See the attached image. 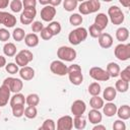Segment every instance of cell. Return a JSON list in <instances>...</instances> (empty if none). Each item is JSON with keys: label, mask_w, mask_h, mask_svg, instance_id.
<instances>
[{"label": "cell", "mask_w": 130, "mask_h": 130, "mask_svg": "<svg viewBox=\"0 0 130 130\" xmlns=\"http://www.w3.org/2000/svg\"><path fill=\"white\" fill-rule=\"evenodd\" d=\"M88 36L87 29L84 27H76L75 29L71 30L68 35V41L71 45L73 46H77L80 43H82L83 41L86 40Z\"/></svg>", "instance_id": "obj_1"}, {"label": "cell", "mask_w": 130, "mask_h": 130, "mask_svg": "<svg viewBox=\"0 0 130 130\" xmlns=\"http://www.w3.org/2000/svg\"><path fill=\"white\" fill-rule=\"evenodd\" d=\"M77 53L76 51L67 46H61L57 50V57L60 59V61H66V62H72L76 59Z\"/></svg>", "instance_id": "obj_2"}, {"label": "cell", "mask_w": 130, "mask_h": 130, "mask_svg": "<svg viewBox=\"0 0 130 130\" xmlns=\"http://www.w3.org/2000/svg\"><path fill=\"white\" fill-rule=\"evenodd\" d=\"M108 18H110V20L113 24L120 25L123 23L125 16H124V13L121 8H119L116 5H113L108 9Z\"/></svg>", "instance_id": "obj_3"}, {"label": "cell", "mask_w": 130, "mask_h": 130, "mask_svg": "<svg viewBox=\"0 0 130 130\" xmlns=\"http://www.w3.org/2000/svg\"><path fill=\"white\" fill-rule=\"evenodd\" d=\"M34 59V55L29 50H20L15 55V63L18 67H25Z\"/></svg>", "instance_id": "obj_4"}, {"label": "cell", "mask_w": 130, "mask_h": 130, "mask_svg": "<svg viewBox=\"0 0 130 130\" xmlns=\"http://www.w3.org/2000/svg\"><path fill=\"white\" fill-rule=\"evenodd\" d=\"M115 57L120 61H127L130 58V44H119L114 49Z\"/></svg>", "instance_id": "obj_5"}, {"label": "cell", "mask_w": 130, "mask_h": 130, "mask_svg": "<svg viewBox=\"0 0 130 130\" xmlns=\"http://www.w3.org/2000/svg\"><path fill=\"white\" fill-rule=\"evenodd\" d=\"M3 84L7 85L8 88L10 89L11 92L18 93L23 87V82L20 78H15V77H6L3 81Z\"/></svg>", "instance_id": "obj_6"}, {"label": "cell", "mask_w": 130, "mask_h": 130, "mask_svg": "<svg viewBox=\"0 0 130 130\" xmlns=\"http://www.w3.org/2000/svg\"><path fill=\"white\" fill-rule=\"evenodd\" d=\"M89 76L95 81H108L110 79L108 72L105 69L101 67H96V66L91 67L89 69Z\"/></svg>", "instance_id": "obj_7"}, {"label": "cell", "mask_w": 130, "mask_h": 130, "mask_svg": "<svg viewBox=\"0 0 130 130\" xmlns=\"http://www.w3.org/2000/svg\"><path fill=\"white\" fill-rule=\"evenodd\" d=\"M36 15H37L36 7L23 8V10L20 14V22L22 24H31L34 22Z\"/></svg>", "instance_id": "obj_8"}, {"label": "cell", "mask_w": 130, "mask_h": 130, "mask_svg": "<svg viewBox=\"0 0 130 130\" xmlns=\"http://www.w3.org/2000/svg\"><path fill=\"white\" fill-rule=\"evenodd\" d=\"M50 70L52 73L59 76H64L67 74V66L63 61L60 60H54L50 64Z\"/></svg>", "instance_id": "obj_9"}, {"label": "cell", "mask_w": 130, "mask_h": 130, "mask_svg": "<svg viewBox=\"0 0 130 130\" xmlns=\"http://www.w3.org/2000/svg\"><path fill=\"white\" fill-rule=\"evenodd\" d=\"M73 127V119L71 116H62L57 120L56 130H71Z\"/></svg>", "instance_id": "obj_10"}, {"label": "cell", "mask_w": 130, "mask_h": 130, "mask_svg": "<svg viewBox=\"0 0 130 130\" xmlns=\"http://www.w3.org/2000/svg\"><path fill=\"white\" fill-rule=\"evenodd\" d=\"M0 24H3L6 27H13L16 24V17L5 11H0Z\"/></svg>", "instance_id": "obj_11"}, {"label": "cell", "mask_w": 130, "mask_h": 130, "mask_svg": "<svg viewBox=\"0 0 130 130\" xmlns=\"http://www.w3.org/2000/svg\"><path fill=\"white\" fill-rule=\"evenodd\" d=\"M56 13H57V10L55 7H53L51 5H47V6H44L41 10V18L44 21L51 22L53 20V18L55 17Z\"/></svg>", "instance_id": "obj_12"}, {"label": "cell", "mask_w": 130, "mask_h": 130, "mask_svg": "<svg viewBox=\"0 0 130 130\" xmlns=\"http://www.w3.org/2000/svg\"><path fill=\"white\" fill-rule=\"evenodd\" d=\"M70 110L74 116H82L86 111V104L82 100H76L72 103Z\"/></svg>", "instance_id": "obj_13"}, {"label": "cell", "mask_w": 130, "mask_h": 130, "mask_svg": "<svg viewBox=\"0 0 130 130\" xmlns=\"http://www.w3.org/2000/svg\"><path fill=\"white\" fill-rule=\"evenodd\" d=\"M109 23V18L108 15H106L105 13H98V15L94 17V25L100 29V30H104Z\"/></svg>", "instance_id": "obj_14"}, {"label": "cell", "mask_w": 130, "mask_h": 130, "mask_svg": "<svg viewBox=\"0 0 130 130\" xmlns=\"http://www.w3.org/2000/svg\"><path fill=\"white\" fill-rule=\"evenodd\" d=\"M98 41H99V45L103 49H109L113 45V38L108 32H102L101 36L98 38Z\"/></svg>", "instance_id": "obj_15"}, {"label": "cell", "mask_w": 130, "mask_h": 130, "mask_svg": "<svg viewBox=\"0 0 130 130\" xmlns=\"http://www.w3.org/2000/svg\"><path fill=\"white\" fill-rule=\"evenodd\" d=\"M10 89L7 85L3 84L0 86V107H5L10 101Z\"/></svg>", "instance_id": "obj_16"}, {"label": "cell", "mask_w": 130, "mask_h": 130, "mask_svg": "<svg viewBox=\"0 0 130 130\" xmlns=\"http://www.w3.org/2000/svg\"><path fill=\"white\" fill-rule=\"evenodd\" d=\"M20 79H23L25 81L31 80L35 77V70L34 68L29 67V66H25V67H21L18 71Z\"/></svg>", "instance_id": "obj_17"}, {"label": "cell", "mask_w": 130, "mask_h": 130, "mask_svg": "<svg viewBox=\"0 0 130 130\" xmlns=\"http://www.w3.org/2000/svg\"><path fill=\"white\" fill-rule=\"evenodd\" d=\"M87 117H88L89 122H90L91 124H94V125L100 124V123L102 122V120H103V115H102V113H101L99 110H94V109H91V110L88 112Z\"/></svg>", "instance_id": "obj_18"}, {"label": "cell", "mask_w": 130, "mask_h": 130, "mask_svg": "<svg viewBox=\"0 0 130 130\" xmlns=\"http://www.w3.org/2000/svg\"><path fill=\"white\" fill-rule=\"evenodd\" d=\"M116 114L118 115L120 120L126 121V120H128L130 118V107L128 105H123L119 109H117V113Z\"/></svg>", "instance_id": "obj_19"}, {"label": "cell", "mask_w": 130, "mask_h": 130, "mask_svg": "<svg viewBox=\"0 0 130 130\" xmlns=\"http://www.w3.org/2000/svg\"><path fill=\"white\" fill-rule=\"evenodd\" d=\"M39 37L37 36V34H27L25 35L24 37V43L27 47L29 48H34V47H37L39 45Z\"/></svg>", "instance_id": "obj_20"}, {"label": "cell", "mask_w": 130, "mask_h": 130, "mask_svg": "<svg viewBox=\"0 0 130 130\" xmlns=\"http://www.w3.org/2000/svg\"><path fill=\"white\" fill-rule=\"evenodd\" d=\"M106 71L108 72V74H109V76H110V78H111V77H117V76H119L121 70H120V66H119L117 63H115V62H110V63L107 65Z\"/></svg>", "instance_id": "obj_21"}, {"label": "cell", "mask_w": 130, "mask_h": 130, "mask_svg": "<svg viewBox=\"0 0 130 130\" xmlns=\"http://www.w3.org/2000/svg\"><path fill=\"white\" fill-rule=\"evenodd\" d=\"M117 106L114 104V103H112V102H109V103H107L106 105H104V107H103V112H104V114L107 116V117H113L114 115H116V113H117Z\"/></svg>", "instance_id": "obj_22"}, {"label": "cell", "mask_w": 130, "mask_h": 130, "mask_svg": "<svg viewBox=\"0 0 130 130\" xmlns=\"http://www.w3.org/2000/svg\"><path fill=\"white\" fill-rule=\"evenodd\" d=\"M128 38H129V30H128L127 27L121 26V27H119V28L116 30V39H117L119 42L123 43V42L127 41Z\"/></svg>", "instance_id": "obj_23"}, {"label": "cell", "mask_w": 130, "mask_h": 130, "mask_svg": "<svg viewBox=\"0 0 130 130\" xmlns=\"http://www.w3.org/2000/svg\"><path fill=\"white\" fill-rule=\"evenodd\" d=\"M116 95H117V91H116L115 87L108 86V87L105 88V90L103 92V98H104L103 100H106L108 102H112V101L115 100Z\"/></svg>", "instance_id": "obj_24"}, {"label": "cell", "mask_w": 130, "mask_h": 130, "mask_svg": "<svg viewBox=\"0 0 130 130\" xmlns=\"http://www.w3.org/2000/svg\"><path fill=\"white\" fill-rule=\"evenodd\" d=\"M9 104H10V107L17 106V105H24V104H25V98H24V95H23L22 93H20V92L14 93V94L10 98Z\"/></svg>", "instance_id": "obj_25"}, {"label": "cell", "mask_w": 130, "mask_h": 130, "mask_svg": "<svg viewBox=\"0 0 130 130\" xmlns=\"http://www.w3.org/2000/svg\"><path fill=\"white\" fill-rule=\"evenodd\" d=\"M3 53L7 57H13L16 55V46L13 43H6L3 47Z\"/></svg>", "instance_id": "obj_26"}, {"label": "cell", "mask_w": 130, "mask_h": 130, "mask_svg": "<svg viewBox=\"0 0 130 130\" xmlns=\"http://www.w3.org/2000/svg\"><path fill=\"white\" fill-rule=\"evenodd\" d=\"M73 126L77 130H83L86 127V120L82 116H74L73 118Z\"/></svg>", "instance_id": "obj_27"}, {"label": "cell", "mask_w": 130, "mask_h": 130, "mask_svg": "<svg viewBox=\"0 0 130 130\" xmlns=\"http://www.w3.org/2000/svg\"><path fill=\"white\" fill-rule=\"evenodd\" d=\"M69 81L74 84V85H80L83 81V75L82 72H75V73H70L68 74Z\"/></svg>", "instance_id": "obj_28"}, {"label": "cell", "mask_w": 130, "mask_h": 130, "mask_svg": "<svg viewBox=\"0 0 130 130\" xmlns=\"http://www.w3.org/2000/svg\"><path fill=\"white\" fill-rule=\"evenodd\" d=\"M89 105L92 109L94 110H100L104 107V100L102 98H100L99 95H95V96H92L89 101Z\"/></svg>", "instance_id": "obj_29"}, {"label": "cell", "mask_w": 130, "mask_h": 130, "mask_svg": "<svg viewBox=\"0 0 130 130\" xmlns=\"http://www.w3.org/2000/svg\"><path fill=\"white\" fill-rule=\"evenodd\" d=\"M47 27L49 28V30L52 32L53 36L59 35V34L61 32V29H62L61 24H60V22H58V21H51V22L48 24Z\"/></svg>", "instance_id": "obj_30"}, {"label": "cell", "mask_w": 130, "mask_h": 130, "mask_svg": "<svg viewBox=\"0 0 130 130\" xmlns=\"http://www.w3.org/2000/svg\"><path fill=\"white\" fill-rule=\"evenodd\" d=\"M101 84L96 81L94 82H91L89 85H88V93L92 96H95V95H99L101 93Z\"/></svg>", "instance_id": "obj_31"}, {"label": "cell", "mask_w": 130, "mask_h": 130, "mask_svg": "<svg viewBox=\"0 0 130 130\" xmlns=\"http://www.w3.org/2000/svg\"><path fill=\"white\" fill-rule=\"evenodd\" d=\"M82 21H83V18L79 13H73L69 16V22L73 26H79L82 23Z\"/></svg>", "instance_id": "obj_32"}, {"label": "cell", "mask_w": 130, "mask_h": 130, "mask_svg": "<svg viewBox=\"0 0 130 130\" xmlns=\"http://www.w3.org/2000/svg\"><path fill=\"white\" fill-rule=\"evenodd\" d=\"M24 37H25V31L21 27H16L12 31V38L16 42H21L22 40H24Z\"/></svg>", "instance_id": "obj_33"}, {"label": "cell", "mask_w": 130, "mask_h": 130, "mask_svg": "<svg viewBox=\"0 0 130 130\" xmlns=\"http://www.w3.org/2000/svg\"><path fill=\"white\" fill-rule=\"evenodd\" d=\"M25 103L28 106H32L36 107L40 104V96L37 93H29L26 98H25Z\"/></svg>", "instance_id": "obj_34"}, {"label": "cell", "mask_w": 130, "mask_h": 130, "mask_svg": "<svg viewBox=\"0 0 130 130\" xmlns=\"http://www.w3.org/2000/svg\"><path fill=\"white\" fill-rule=\"evenodd\" d=\"M115 89H116V91H119V92H126L129 89V82L119 79L116 81Z\"/></svg>", "instance_id": "obj_35"}, {"label": "cell", "mask_w": 130, "mask_h": 130, "mask_svg": "<svg viewBox=\"0 0 130 130\" xmlns=\"http://www.w3.org/2000/svg\"><path fill=\"white\" fill-rule=\"evenodd\" d=\"M23 115L27 118V119H35L38 115V110L36 107H32V106H27L25 109H24V113Z\"/></svg>", "instance_id": "obj_36"}, {"label": "cell", "mask_w": 130, "mask_h": 130, "mask_svg": "<svg viewBox=\"0 0 130 130\" xmlns=\"http://www.w3.org/2000/svg\"><path fill=\"white\" fill-rule=\"evenodd\" d=\"M77 5H78L77 0H64L63 2V8L68 12L73 11L77 7Z\"/></svg>", "instance_id": "obj_37"}, {"label": "cell", "mask_w": 130, "mask_h": 130, "mask_svg": "<svg viewBox=\"0 0 130 130\" xmlns=\"http://www.w3.org/2000/svg\"><path fill=\"white\" fill-rule=\"evenodd\" d=\"M9 7H10V9H11V11L12 12H15V13H17V12H20L23 8V6H22V1H20V0H12L10 3H9Z\"/></svg>", "instance_id": "obj_38"}, {"label": "cell", "mask_w": 130, "mask_h": 130, "mask_svg": "<svg viewBox=\"0 0 130 130\" xmlns=\"http://www.w3.org/2000/svg\"><path fill=\"white\" fill-rule=\"evenodd\" d=\"M87 6L90 13H94L101 8V2L99 0H87Z\"/></svg>", "instance_id": "obj_39"}, {"label": "cell", "mask_w": 130, "mask_h": 130, "mask_svg": "<svg viewBox=\"0 0 130 130\" xmlns=\"http://www.w3.org/2000/svg\"><path fill=\"white\" fill-rule=\"evenodd\" d=\"M12 109V114L15 118H20L21 116H23L24 113V105H17V106H13L11 107Z\"/></svg>", "instance_id": "obj_40"}, {"label": "cell", "mask_w": 130, "mask_h": 130, "mask_svg": "<svg viewBox=\"0 0 130 130\" xmlns=\"http://www.w3.org/2000/svg\"><path fill=\"white\" fill-rule=\"evenodd\" d=\"M41 127L44 130H56V123L52 119H47L44 121V123Z\"/></svg>", "instance_id": "obj_41"}, {"label": "cell", "mask_w": 130, "mask_h": 130, "mask_svg": "<svg viewBox=\"0 0 130 130\" xmlns=\"http://www.w3.org/2000/svg\"><path fill=\"white\" fill-rule=\"evenodd\" d=\"M5 70H6L9 74H16V73L19 71V68H18V66L16 65V63L10 62V63H8V64L5 65Z\"/></svg>", "instance_id": "obj_42"}, {"label": "cell", "mask_w": 130, "mask_h": 130, "mask_svg": "<svg viewBox=\"0 0 130 130\" xmlns=\"http://www.w3.org/2000/svg\"><path fill=\"white\" fill-rule=\"evenodd\" d=\"M119 76L121 77V80H124L126 82L130 81V67L127 66L125 69H123L122 71H120Z\"/></svg>", "instance_id": "obj_43"}, {"label": "cell", "mask_w": 130, "mask_h": 130, "mask_svg": "<svg viewBox=\"0 0 130 130\" xmlns=\"http://www.w3.org/2000/svg\"><path fill=\"white\" fill-rule=\"evenodd\" d=\"M87 32L89 34V36H90L91 38H99V37L101 36V34H102V30H100L94 24H91V25L89 26Z\"/></svg>", "instance_id": "obj_44"}, {"label": "cell", "mask_w": 130, "mask_h": 130, "mask_svg": "<svg viewBox=\"0 0 130 130\" xmlns=\"http://www.w3.org/2000/svg\"><path fill=\"white\" fill-rule=\"evenodd\" d=\"M78 10L79 12L82 14V15H87V14H90L89 12V9H88V6H87V2L86 1H83L79 4L78 6Z\"/></svg>", "instance_id": "obj_45"}, {"label": "cell", "mask_w": 130, "mask_h": 130, "mask_svg": "<svg viewBox=\"0 0 130 130\" xmlns=\"http://www.w3.org/2000/svg\"><path fill=\"white\" fill-rule=\"evenodd\" d=\"M113 130H126V124L122 120H116L113 123Z\"/></svg>", "instance_id": "obj_46"}, {"label": "cell", "mask_w": 130, "mask_h": 130, "mask_svg": "<svg viewBox=\"0 0 130 130\" xmlns=\"http://www.w3.org/2000/svg\"><path fill=\"white\" fill-rule=\"evenodd\" d=\"M53 37H54V36L52 35V32L49 30L48 27H44V28L42 29V31H41V38H42L43 40L49 41V40H51Z\"/></svg>", "instance_id": "obj_47"}, {"label": "cell", "mask_w": 130, "mask_h": 130, "mask_svg": "<svg viewBox=\"0 0 130 130\" xmlns=\"http://www.w3.org/2000/svg\"><path fill=\"white\" fill-rule=\"evenodd\" d=\"M43 28H44V25H43V23H42L41 21H39V20H36V21H34V22L31 23V30L34 31V34H35V32H41Z\"/></svg>", "instance_id": "obj_48"}, {"label": "cell", "mask_w": 130, "mask_h": 130, "mask_svg": "<svg viewBox=\"0 0 130 130\" xmlns=\"http://www.w3.org/2000/svg\"><path fill=\"white\" fill-rule=\"evenodd\" d=\"M10 38V32L6 28H0V41L1 42H7Z\"/></svg>", "instance_id": "obj_49"}, {"label": "cell", "mask_w": 130, "mask_h": 130, "mask_svg": "<svg viewBox=\"0 0 130 130\" xmlns=\"http://www.w3.org/2000/svg\"><path fill=\"white\" fill-rule=\"evenodd\" d=\"M75 72H81V67L78 64H72L69 67H67V74L75 73Z\"/></svg>", "instance_id": "obj_50"}, {"label": "cell", "mask_w": 130, "mask_h": 130, "mask_svg": "<svg viewBox=\"0 0 130 130\" xmlns=\"http://www.w3.org/2000/svg\"><path fill=\"white\" fill-rule=\"evenodd\" d=\"M37 1L36 0H23L22 1V6L24 8H30V7H36Z\"/></svg>", "instance_id": "obj_51"}, {"label": "cell", "mask_w": 130, "mask_h": 130, "mask_svg": "<svg viewBox=\"0 0 130 130\" xmlns=\"http://www.w3.org/2000/svg\"><path fill=\"white\" fill-rule=\"evenodd\" d=\"M61 3H62L61 0H49V5H51V6L55 7V8H56V6L60 5Z\"/></svg>", "instance_id": "obj_52"}, {"label": "cell", "mask_w": 130, "mask_h": 130, "mask_svg": "<svg viewBox=\"0 0 130 130\" xmlns=\"http://www.w3.org/2000/svg\"><path fill=\"white\" fill-rule=\"evenodd\" d=\"M9 1L8 0H0V9H4L9 5Z\"/></svg>", "instance_id": "obj_53"}, {"label": "cell", "mask_w": 130, "mask_h": 130, "mask_svg": "<svg viewBox=\"0 0 130 130\" xmlns=\"http://www.w3.org/2000/svg\"><path fill=\"white\" fill-rule=\"evenodd\" d=\"M91 130H107V128H106V126H104L102 124H96V125H94V127Z\"/></svg>", "instance_id": "obj_54"}, {"label": "cell", "mask_w": 130, "mask_h": 130, "mask_svg": "<svg viewBox=\"0 0 130 130\" xmlns=\"http://www.w3.org/2000/svg\"><path fill=\"white\" fill-rule=\"evenodd\" d=\"M6 64H7V63H6V59H5V57H3L2 55H0V68L5 67Z\"/></svg>", "instance_id": "obj_55"}, {"label": "cell", "mask_w": 130, "mask_h": 130, "mask_svg": "<svg viewBox=\"0 0 130 130\" xmlns=\"http://www.w3.org/2000/svg\"><path fill=\"white\" fill-rule=\"evenodd\" d=\"M120 2H121V4H122V5H124L125 7H128V6L130 5V0H128L127 2H125V1H123V0H121Z\"/></svg>", "instance_id": "obj_56"}, {"label": "cell", "mask_w": 130, "mask_h": 130, "mask_svg": "<svg viewBox=\"0 0 130 130\" xmlns=\"http://www.w3.org/2000/svg\"><path fill=\"white\" fill-rule=\"evenodd\" d=\"M40 3H41L42 5L47 6V5H49V0H40Z\"/></svg>", "instance_id": "obj_57"}, {"label": "cell", "mask_w": 130, "mask_h": 130, "mask_svg": "<svg viewBox=\"0 0 130 130\" xmlns=\"http://www.w3.org/2000/svg\"><path fill=\"white\" fill-rule=\"evenodd\" d=\"M38 130H44V129H43V128H42V127H40V128H39V129H38Z\"/></svg>", "instance_id": "obj_58"}, {"label": "cell", "mask_w": 130, "mask_h": 130, "mask_svg": "<svg viewBox=\"0 0 130 130\" xmlns=\"http://www.w3.org/2000/svg\"><path fill=\"white\" fill-rule=\"evenodd\" d=\"M0 115H1V112H0Z\"/></svg>", "instance_id": "obj_59"}]
</instances>
